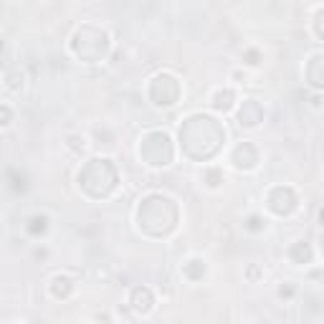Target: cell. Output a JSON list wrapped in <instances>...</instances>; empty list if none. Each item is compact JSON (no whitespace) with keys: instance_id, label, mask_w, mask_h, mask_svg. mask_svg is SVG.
<instances>
[{"instance_id":"5b68a950","label":"cell","mask_w":324,"mask_h":324,"mask_svg":"<svg viewBox=\"0 0 324 324\" xmlns=\"http://www.w3.org/2000/svg\"><path fill=\"white\" fill-rule=\"evenodd\" d=\"M8 119H10V112L3 106V109H0V124H8Z\"/></svg>"},{"instance_id":"7a4b0ae2","label":"cell","mask_w":324,"mask_h":324,"mask_svg":"<svg viewBox=\"0 0 324 324\" xmlns=\"http://www.w3.org/2000/svg\"><path fill=\"white\" fill-rule=\"evenodd\" d=\"M241 124H246V127H253V124H258V119H261V109H258V104H253V101H248V104H243V109H241Z\"/></svg>"},{"instance_id":"6da1fadb","label":"cell","mask_w":324,"mask_h":324,"mask_svg":"<svg viewBox=\"0 0 324 324\" xmlns=\"http://www.w3.org/2000/svg\"><path fill=\"white\" fill-rule=\"evenodd\" d=\"M269 205L274 213H291L296 208V198L289 187H276L269 198Z\"/></svg>"},{"instance_id":"3957f363","label":"cell","mask_w":324,"mask_h":324,"mask_svg":"<svg viewBox=\"0 0 324 324\" xmlns=\"http://www.w3.org/2000/svg\"><path fill=\"white\" fill-rule=\"evenodd\" d=\"M132 304H135V309H137V312H147V309H149V304H152V296H149V291H147V289H137V291H135V296H132Z\"/></svg>"},{"instance_id":"277c9868","label":"cell","mask_w":324,"mask_h":324,"mask_svg":"<svg viewBox=\"0 0 324 324\" xmlns=\"http://www.w3.org/2000/svg\"><path fill=\"white\" fill-rule=\"evenodd\" d=\"M231 99H233V94H231V92L218 94V96H215V101H213V104H215V109H223V112H226L228 106H231Z\"/></svg>"}]
</instances>
